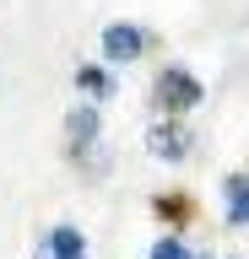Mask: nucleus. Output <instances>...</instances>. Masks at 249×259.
<instances>
[{"mask_svg":"<svg viewBox=\"0 0 249 259\" xmlns=\"http://www.w3.org/2000/svg\"><path fill=\"white\" fill-rule=\"evenodd\" d=\"M157 97H163L168 108H195L200 97V81L190 76V70H163V76H157Z\"/></svg>","mask_w":249,"mask_h":259,"instance_id":"obj_1","label":"nucleus"},{"mask_svg":"<svg viewBox=\"0 0 249 259\" xmlns=\"http://www.w3.org/2000/svg\"><path fill=\"white\" fill-rule=\"evenodd\" d=\"M82 87H92L98 97H109V76H103V70H82Z\"/></svg>","mask_w":249,"mask_h":259,"instance_id":"obj_8","label":"nucleus"},{"mask_svg":"<svg viewBox=\"0 0 249 259\" xmlns=\"http://www.w3.org/2000/svg\"><path fill=\"white\" fill-rule=\"evenodd\" d=\"M228 222L249 227V178H228Z\"/></svg>","mask_w":249,"mask_h":259,"instance_id":"obj_5","label":"nucleus"},{"mask_svg":"<svg viewBox=\"0 0 249 259\" xmlns=\"http://www.w3.org/2000/svg\"><path fill=\"white\" fill-rule=\"evenodd\" d=\"M70 141H76V146L98 141V113H92V108H76V113H70Z\"/></svg>","mask_w":249,"mask_h":259,"instance_id":"obj_6","label":"nucleus"},{"mask_svg":"<svg viewBox=\"0 0 249 259\" xmlns=\"http://www.w3.org/2000/svg\"><path fill=\"white\" fill-rule=\"evenodd\" d=\"M44 254H49V259H87V243H82L76 227H54L49 243H44Z\"/></svg>","mask_w":249,"mask_h":259,"instance_id":"obj_4","label":"nucleus"},{"mask_svg":"<svg viewBox=\"0 0 249 259\" xmlns=\"http://www.w3.org/2000/svg\"><path fill=\"white\" fill-rule=\"evenodd\" d=\"M147 151H152V157H163V162H179L184 151H190V130H184V124H152Z\"/></svg>","mask_w":249,"mask_h":259,"instance_id":"obj_2","label":"nucleus"},{"mask_svg":"<svg viewBox=\"0 0 249 259\" xmlns=\"http://www.w3.org/2000/svg\"><path fill=\"white\" fill-rule=\"evenodd\" d=\"M135 54H141V27H130V22H114V27L103 32V60L125 65V60H135Z\"/></svg>","mask_w":249,"mask_h":259,"instance_id":"obj_3","label":"nucleus"},{"mask_svg":"<svg viewBox=\"0 0 249 259\" xmlns=\"http://www.w3.org/2000/svg\"><path fill=\"white\" fill-rule=\"evenodd\" d=\"M152 259H190V254H184L179 238H157V243H152Z\"/></svg>","mask_w":249,"mask_h":259,"instance_id":"obj_7","label":"nucleus"}]
</instances>
